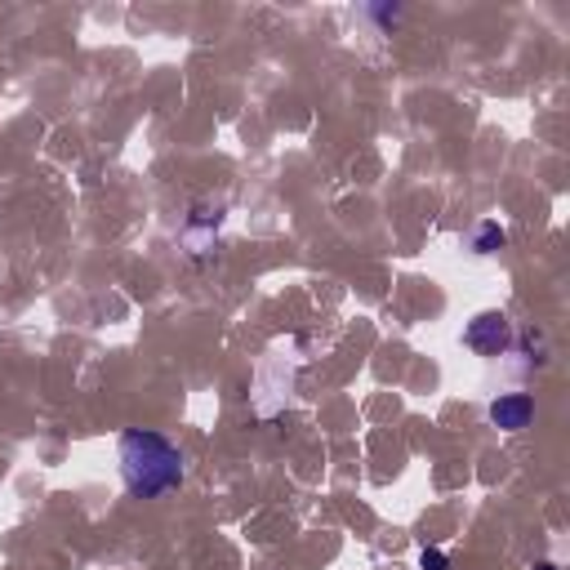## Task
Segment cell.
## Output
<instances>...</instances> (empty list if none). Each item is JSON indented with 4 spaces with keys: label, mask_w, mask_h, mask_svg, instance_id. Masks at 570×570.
Returning a JSON list of instances; mask_svg holds the SVG:
<instances>
[{
    "label": "cell",
    "mask_w": 570,
    "mask_h": 570,
    "mask_svg": "<svg viewBox=\"0 0 570 570\" xmlns=\"http://www.w3.org/2000/svg\"><path fill=\"white\" fill-rule=\"evenodd\" d=\"M120 477L134 499H156L174 486H183V451L152 433V428H125L120 433Z\"/></svg>",
    "instance_id": "cell-1"
},
{
    "label": "cell",
    "mask_w": 570,
    "mask_h": 570,
    "mask_svg": "<svg viewBox=\"0 0 570 570\" xmlns=\"http://www.w3.org/2000/svg\"><path fill=\"white\" fill-rule=\"evenodd\" d=\"M535 570H557V566H553V562H539V566H535Z\"/></svg>",
    "instance_id": "cell-6"
},
{
    "label": "cell",
    "mask_w": 570,
    "mask_h": 570,
    "mask_svg": "<svg viewBox=\"0 0 570 570\" xmlns=\"http://www.w3.org/2000/svg\"><path fill=\"white\" fill-rule=\"evenodd\" d=\"M495 245H504V232L495 228V224H486V228H481V236H477V254H490Z\"/></svg>",
    "instance_id": "cell-4"
},
{
    "label": "cell",
    "mask_w": 570,
    "mask_h": 570,
    "mask_svg": "<svg viewBox=\"0 0 570 570\" xmlns=\"http://www.w3.org/2000/svg\"><path fill=\"white\" fill-rule=\"evenodd\" d=\"M419 566H424V570H451V562H446V553H437V548H428V553L419 557Z\"/></svg>",
    "instance_id": "cell-5"
},
{
    "label": "cell",
    "mask_w": 570,
    "mask_h": 570,
    "mask_svg": "<svg viewBox=\"0 0 570 570\" xmlns=\"http://www.w3.org/2000/svg\"><path fill=\"white\" fill-rule=\"evenodd\" d=\"M463 339H468L472 352H481V356H504L508 343H513V326H508L504 312H481V317H472V326H468Z\"/></svg>",
    "instance_id": "cell-2"
},
{
    "label": "cell",
    "mask_w": 570,
    "mask_h": 570,
    "mask_svg": "<svg viewBox=\"0 0 570 570\" xmlns=\"http://www.w3.org/2000/svg\"><path fill=\"white\" fill-rule=\"evenodd\" d=\"M490 424L499 428V433H522V428H531V419H535V401L526 397V392H499L495 401H490Z\"/></svg>",
    "instance_id": "cell-3"
}]
</instances>
